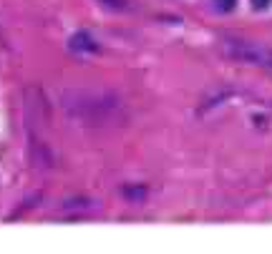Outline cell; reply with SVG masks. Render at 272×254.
Returning <instances> with one entry per match:
<instances>
[{
  "instance_id": "1",
  "label": "cell",
  "mask_w": 272,
  "mask_h": 254,
  "mask_svg": "<svg viewBox=\"0 0 272 254\" xmlns=\"http://www.w3.org/2000/svg\"><path fill=\"white\" fill-rule=\"evenodd\" d=\"M222 53L227 58H232V61L272 68V48H265L260 43H252V40H240V38L222 40Z\"/></svg>"
},
{
  "instance_id": "2",
  "label": "cell",
  "mask_w": 272,
  "mask_h": 254,
  "mask_svg": "<svg viewBox=\"0 0 272 254\" xmlns=\"http://www.w3.org/2000/svg\"><path fill=\"white\" fill-rule=\"evenodd\" d=\"M68 48L73 51V53H93L96 51V43H93V38L89 35V33H73L71 35V40H68Z\"/></svg>"
},
{
  "instance_id": "3",
  "label": "cell",
  "mask_w": 272,
  "mask_h": 254,
  "mask_svg": "<svg viewBox=\"0 0 272 254\" xmlns=\"http://www.w3.org/2000/svg\"><path fill=\"white\" fill-rule=\"evenodd\" d=\"M121 196H124L126 201H134V204H139V201H144V199H146V189H144V186H136V184H131V186H124V189H121Z\"/></svg>"
},
{
  "instance_id": "4",
  "label": "cell",
  "mask_w": 272,
  "mask_h": 254,
  "mask_svg": "<svg viewBox=\"0 0 272 254\" xmlns=\"http://www.w3.org/2000/svg\"><path fill=\"white\" fill-rule=\"evenodd\" d=\"M235 5H237V0H214L217 13H229V10H235Z\"/></svg>"
},
{
  "instance_id": "5",
  "label": "cell",
  "mask_w": 272,
  "mask_h": 254,
  "mask_svg": "<svg viewBox=\"0 0 272 254\" xmlns=\"http://www.w3.org/2000/svg\"><path fill=\"white\" fill-rule=\"evenodd\" d=\"M98 3L111 8V10H124L126 8V0H98Z\"/></svg>"
},
{
  "instance_id": "6",
  "label": "cell",
  "mask_w": 272,
  "mask_h": 254,
  "mask_svg": "<svg viewBox=\"0 0 272 254\" xmlns=\"http://www.w3.org/2000/svg\"><path fill=\"white\" fill-rule=\"evenodd\" d=\"M270 3H272V0H252V5H255L257 10H265V8H270Z\"/></svg>"
}]
</instances>
